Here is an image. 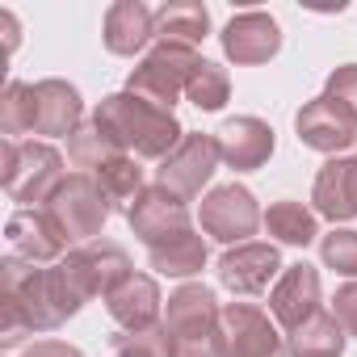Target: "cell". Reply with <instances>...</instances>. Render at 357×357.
Listing matches in <instances>:
<instances>
[{"label":"cell","mask_w":357,"mask_h":357,"mask_svg":"<svg viewBox=\"0 0 357 357\" xmlns=\"http://www.w3.org/2000/svg\"><path fill=\"white\" fill-rule=\"evenodd\" d=\"M294 130H298L303 147L324 151V155H340L349 143H357V114L324 93L294 114Z\"/></svg>","instance_id":"7"},{"label":"cell","mask_w":357,"mask_h":357,"mask_svg":"<svg viewBox=\"0 0 357 357\" xmlns=\"http://www.w3.org/2000/svg\"><path fill=\"white\" fill-rule=\"evenodd\" d=\"M315 215L332 219V223H349L357 219V155H332L311 190Z\"/></svg>","instance_id":"17"},{"label":"cell","mask_w":357,"mask_h":357,"mask_svg":"<svg viewBox=\"0 0 357 357\" xmlns=\"http://www.w3.org/2000/svg\"><path fill=\"white\" fill-rule=\"evenodd\" d=\"M185 97H190L202 114H215V109L227 105V97H231V80H227V72H223L219 63L202 59L198 72H194V80H190V89H185Z\"/></svg>","instance_id":"28"},{"label":"cell","mask_w":357,"mask_h":357,"mask_svg":"<svg viewBox=\"0 0 357 357\" xmlns=\"http://www.w3.org/2000/svg\"><path fill=\"white\" fill-rule=\"evenodd\" d=\"M126 223H130V231H135L147 248H155V244H164V240H172V236L194 231V227H190V202L176 198V194L164 190V185H147V190L135 198V206L126 211Z\"/></svg>","instance_id":"8"},{"label":"cell","mask_w":357,"mask_h":357,"mask_svg":"<svg viewBox=\"0 0 357 357\" xmlns=\"http://www.w3.org/2000/svg\"><path fill=\"white\" fill-rule=\"evenodd\" d=\"M319 257L328 269H336L340 278L357 282V231L349 227H332L328 236H319Z\"/></svg>","instance_id":"29"},{"label":"cell","mask_w":357,"mask_h":357,"mask_svg":"<svg viewBox=\"0 0 357 357\" xmlns=\"http://www.w3.org/2000/svg\"><path fill=\"white\" fill-rule=\"evenodd\" d=\"M0 181H5V194L13 202H22V211H38V202L47 206L51 194L63 185V155L51 143H34V139H5L0 147Z\"/></svg>","instance_id":"2"},{"label":"cell","mask_w":357,"mask_h":357,"mask_svg":"<svg viewBox=\"0 0 357 357\" xmlns=\"http://www.w3.org/2000/svg\"><path fill=\"white\" fill-rule=\"evenodd\" d=\"M282 257H278V248L273 244H236V248H227L223 257H219V282L231 290V294H261V290H269V282L273 278H282Z\"/></svg>","instance_id":"12"},{"label":"cell","mask_w":357,"mask_h":357,"mask_svg":"<svg viewBox=\"0 0 357 357\" xmlns=\"http://www.w3.org/2000/svg\"><path fill=\"white\" fill-rule=\"evenodd\" d=\"M198 63H202L198 51L164 47V43H160V47L147 51L143 63L126 76V93H135V97H143V101H151V105H160V109H172L176 97L190 89Z\"/></svg>","instance_id":"4"},{"label":"cell","mask_w":357,"mask_h":357,"mask_svg":"<svg viewBox=\"0 0 357 357\" xmlns=\"http://www.w3.org/2000/svg\"><path fill=\"white\" fill-rule=\"evenodd\" d=\"M89 176L101 185L109 211H130L135 198L147 190V185H143V164H139L135 155H114V160H105V164H101L97 172H89Z\"/></svg>","instance_id":"24"},{"label":"cell","mask_w":357,"mask_h":357,"mask_svg":"<svg viewBox=\"0 0 357 357\" xmlns=\"http://www.w3.org/2000/svg\"><path fill=\"white\" fill-rule=\"evenodd\" d=\"M265 231L278 240V244H294V248H307V244H315L319 240V219H315V211L311 206H303V202H273L269 211H265Z\"/></svg>","instance_id":"25"},{"label":"cell","mask_w":357,"mask_h":357,"mask_svg":"<svg viewBox=\"0 0 357 357\" xmlns=\"http://www.w3.org/2000/svg\"><path fill=\"white\" fill-rule=\"evenodd\" d=\"M93 118L114 135V143L126 151V155H135V160H164V155H172L176 151V143L185 139V130H181V122L172 118V109H160V105H151V101H143V97H135V93H109L97 109H93Z\"/></svg>","instance_id":"1"},{"label":"cell","mask_w":357,"mask_h":357,"mask_svg":"<svg viewBox=\"0 0 357 357\" xmlns=\"http://www.w3.org/2000/svg\"><path fill=\"white\" fill-rule=\"evenodd\" d=\"M219 164H223V155H219V139L215 135H185L181 143H176L172 155L160 160L155 185H164L176 198L194 202L202 194V185H211V176H215Z\"/></svg>","instance_id":"6"},{"label":"cell","mask_w":357,"mask_h":357,"mask_svg":"<svg viewBox=\"0 0 357 357\" xmlns=\"http://www.w3.org/2000/svg\"><path fill=\"white\" fill-rule=\"evenodd\" d=\"M22 357H84L76 344H68V340H34Z\"/></svg>","instance_id":"32"},{"label":"cell","mask_w":357,"mask_h":357,"mask_svg":"<svg viewBox=\"0 0 357 357\" xmlns=\"http://www.w3.org/2000/svg\"><path fill=\"white\" fill-rule=\"evenodd\" d=\"M160 286H155V278L151 273H130L118 290H109L105 294V311H109V319L122 328V332H151V328H160L164 319H160Z\"/></svg>","instance_id":"16"},{"label":"cell","mask_w":357,"mask_h":357,"mask_svg":"<svg viewBox=\"0 0 357 357\" xmlns=\"http://www.w3.org/2000/svg\"><path fill=\"white\" fill-rule=\"evenodd\" d=\"M43 211L55 219V227L63 231L68 244H93V240H101V227L114 215L109 202H105V194H101V185L93 181L89 172H68L63 185L51 194V202Z\"/></svg>","instance_id":"3"},{"label":"cell","mask_w":357,"mask_h":357,"mask_svg":"<svg viewBox=\"0 0 357 357\" xmlns=\"http://www.w3.org/2000/svg\"><path fill=\"white\" fill-rule=\"evenodd\" d=\"M198 223H202V231L211 240L236 248V244H252V236L265 223V215H261L252 190H244V185H219V190H211L202 198Z\"/></svg>","instance_id":"5"},{"label":"cell","mask_w":357,"mask_h":357,"mask_svg":"<svg viewBox=\"0 0 357 357\" xmlns=\"http://www.w3.org/2000/svg\"><path fill=\"white\" fill-rule=\"evenodd\" d=\"M105 51L109 55H139L151 38H155V13L143 5V0H118V5L105 9V26H101Z\"/></svg>","instance_id":"19"},{"label":"cell","mask_w":357,"mask_h":357,"mask_svg":"<svg viewBox=\"0 0 357 357\" xmlns=\"http://www.w3.org/2000/svg\"><path fill=\"white\" fill-rule=\"evenodd\" d=\"M211 30V13L206 5H194V0H176V5L155 9V38L164 47H185L194 51Z\"/></svg>","instance_id":"21"},{"label":"cell","mask_w":357,"mask_h":357,"mask_svg":"<svg viewBox=\"0 0 357 357\" xmlns=\"http://www.w3.org/2000/svg\"><path fill=\"white\" fill-rule=\"evenodd\" d=\"M269 311H273V319H278L286 332L303 328L315 311H324V307H319V269L307 265V261L286 265L282 278H278L273 290H269Z\"/></svg>","instance_id":"13"},{"label":"cell","mask_w":357,"mask_h":357,"mask_svg":"<svg viewBox=\"0 0 357 357\" xmlns=\"http://www.w3.org/2000/svg\"><path fill=\"white\" fill-rule=\"evenodd\" d=\"M332 101H340V105H349L353 114H357V63H344V68H336L332 76H328V89H324Z\"/></svg>","instance_id":"30"},{"label":"cell","mask_w":357,"mask_h":357,"mask_svg":"<svg viewBox=\"0 0 357 357\" xmlns=\"http://www.w3.org/2000/svg\"><path fill=\"white\" fill-rule=\"evenodd\" d=\"M34 114H38V105H34V84L9 80L5 93H0V135L22 143V135H34Z\"/></svg>","instance_id":"27"},{"label":"cell","mask_w":357,"mask_h":357,"mask_svg":"<svg viewBox=\"0 0 357 357\" xmlns=\"http://www.w3.org/2000/svg\"><path fill=\"white\" fill-rule=\"evenodd\" d=\"M282 51V30L269 13L261 9H244L227 22L223 30V55L236 63V68H257V63H269L273 55Z\"/></svg>","instance_id":"11"},{"label":"cell","mask_w":357,"mask_h":357,"mask_svg":"<svg viewBox=\"0 0 357 357\" xmlns=\"http://www.w3.org/2000/svg\"><path fill=\"white\" fill-rule=\"evenodd\" d=\"M215 139H219L223 164L236 168V172H257V168H265L269 155H273V126L261 122V118H252V114L227 118V122L215 130Z\"/></svg>","instance_id":"15"},{"label":"cell","mask_w":357,"mask_h":357,"mask_svg":"<svg viewBox=\"0 0 357 357\" xmlns=\"http://www.w3.org/2000/svg\"><path fill=\"white\" fill-rule=\"evenodd\" d=\"M223 328V307L215 303V290L202 282H185L181 290L168 294V311H164V332L172 340L185 336H206Z\"/></svg>","instance_id":"14"},{"label":"cell","mask_w":357,"mask_h":357,"mask_svg":"<svg viewBox=\"0 0 357 357\" xmlns=\"http://www.w3.org/2000/svg\"><path fill=\"white\" fill-rule=\"evenodd\" d=\"M72 252H76V261H80L89 286H93V294H109V290H118V286L135 273L126 248L114 244V240H93V244H80V248H72Z\"/></svg>","instance_id":"20"},{"label":"cell","mask_w":357,"mask_h":357,"mask_svg":"<svg viewBox=\"0 0 357 357\" xmlns=\"http://www.w3.org/2000/svg\"><path fill=\"white\" fill-rule=\"evenodd\" d=\"M223 340H227V357H290L269 315L252 303L223 307Z\"/></svg>","instance_id":"10"},{"label":"cell","mask_w":357,"mask_h":357,"mask_svg":"<svg viewBox=\"0 0 357 357\" xmlns=\"http://www.w3.org/2000/svg\"><path fill=\"white\" fill-rule=\"evenodd\" d=\"M332 315L340 319V328L349 336H357V282H344L332 298Z\"/></svg>","instance_id":"31"},{"label":"cell","mask_w":357,"mask_h":357,"mask_svg":"<svg viewBox=\"0 0 357 357\" xmlns=\"http://www.w3.org/2000/svg\"><path fill=\"white\" fill-rule=\"evenodd\" d=\"M34 135H47V139H59V135H76L80 122H84V101H80V89L68 84V80H38L34 84Z\"/></svg>","instance_id":"18"},{"label":"cell","mask_w":357,"mask_h":357,"mask_svg":"<svg viewBox=\"0 0 357 357\" xmlns=\"http://www.w3.org/2000/svg\"><path fill=\"white\" fill-rule=\"evenodd\" d=\"M147 265H151L160 278H181V282H190V278L202 273V265H206V240H202L198 231L172 236V240L147 248Z\"/></svg>","instance_id":"22"},{"label":"cell","mask_w":357,"mask_h":357,"mask_svg":"<svg viewBox=\"0 0 357 357\" xmlns=\"http://www.w3.org/2000/svg\"><path fill=\"white\" fill-rule=\"evenodd\" d=\"M344 340L349 332L340 328V319L332 311H315L303 328L286 336V349L290 357H344Z\"/></svg>","instance_id":"23"},{"label":"cell","mask_w":357,"mask_h":357,"mask_svg":"<svg viewBox=\"0 0 357 357\" xmlns=\"http://www.w3.org/2000/svg\"><path fill=\"white\" fill-rule=\"evenodd\" d=\"M5 240H9V257L26 265H59L68 257V240L47 211H13L5 223Z\"/></svg>","instance_id":"9"},{"label":"cell","mask_w":357,"mask_h":357,"mask_svg":"<svg viewBox=\"0 0 357 357\" xmlns=\"http://www.w3.org/2000/svg\"><path fill=\"white\" fill-rule=\"evenodd\" d=\"M114 155H126L118 143H114V135L97 122V118H89V122H80V130L68 139V160L80 168V172H97L105 160H114Z\"/></svg>","instance_id":"26"}]
</instances>
